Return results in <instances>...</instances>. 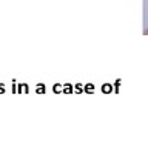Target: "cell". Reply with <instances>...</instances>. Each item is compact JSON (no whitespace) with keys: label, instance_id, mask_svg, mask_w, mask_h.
Here are the masks:
<instances>
[{"label":"cell","instance_id":"1","mask_svg":"<svg viewBox=\"0 0 148 143\" xmlns=\"http://www.w3.org/2000/svg\"><path fill=\"white\" fill-rule=\"evenodd\" d=\"M63 94H73L74 92V86L71 85V83H66V85H63Z\"/></svg>","mask_w":148,"mask_h":143},{"label":"cell","instance_id":"2","mask_svg":"<svg viewBox=\"0 0 148 143\" xmlns=\"http://www.w3.org/2000/svg\"><path fill=\"white\" fill-rule=\"evenodd\" d=\"M17 92H29V88H28V85H25V83H20V85L17 86Z\"/></svg>","mask_w":148,"mask_h":143},{"label":"cell","instance_id":"3","mask_svg":"<svg viewBox=\"0 0 148 143\" xmlns=\"http://www.w3.org/2000/svg\"><path fill=\"white\" fill-rule=\"evenodd\" d=\"M83 92L92 94V92H94V85H91V83H88V85H83Z\"/></svg>","mask_w":148,"mask_h":143},{"label":"cell","instance_id":"4","mask_svg":"<svg viewBox=\"0 0 148 143\" xmlns=\"http://www.w3.org/2000/svg\"><path fill=\"white\" fill-rule=\"evenodd\" d=\"M45 91H46V88H45L43 83H39V85L36 86V92H37V94H45Z\"/></svg>","mask_w":148,"mask_h":143},{"label":"cell","instance_id":"5","mask_svg":"<svg viewBox=\"0 0 148 143\" xmlns=\"http://www.w3.org/2000/svg\"><path fill=\"white\" fill-rule=\"evenodd\" d=\"M53 91L56 92V94H60V92L63 91V85H60V83H56V85L53 86Z\"/></svg>","mask_w":148,"mask_h":143},{"label":"cell","instance_id":"6","mask_svg":"<svg viewBox=\"0 0 148 143\" xmlns=\"http://www.w3.org/2000/svg\"><path fill=\"white\" fill-rule=\"evenodd\" d=\"M111 91H113V86L108 85V83H105V85L102 86V92H105V94H110Z\"/></svg>","mask_w":148,"mask_h":143},{"label":"cell","instance_id":"7","mask_svg":"<svg viewBox=\"0 0 148 143\" xmlns=\"http://www.w3.org/2000/svg\"><path fill=\"white\" fill-rule=\"evenodd\" d=\"M74 92H76V94H82V92H83V85H82V83L74 85Z\"/></svg>","mask_w":148,"mask_h":143},{"label":"cell","instance_id":"8","mask_svg":"<svg viewBox=\"0 0 148 143\" xmlns=\"http://www.w3.org/2000/svg\"><path fill=\"white\" fill-rule=\"evenodd\" d=\"M3 92H5V85H3V83H0V94H3Z\"/></svg>","mask_w":148,"mask_h":143},{"label":"cell","instance_id":"9","mask_svg":"<svg viewBox=\"0 0 148 143\" xmlns=\"http://www.w3.org/2000/svg\"><path fill=\"white\" fill-rule=\"evenodd\" d=\"M143 34H145V35H148V28H147L145 31H143Z\"/></svg>","mask_w":148,"mask_h":143}]
</instances>
